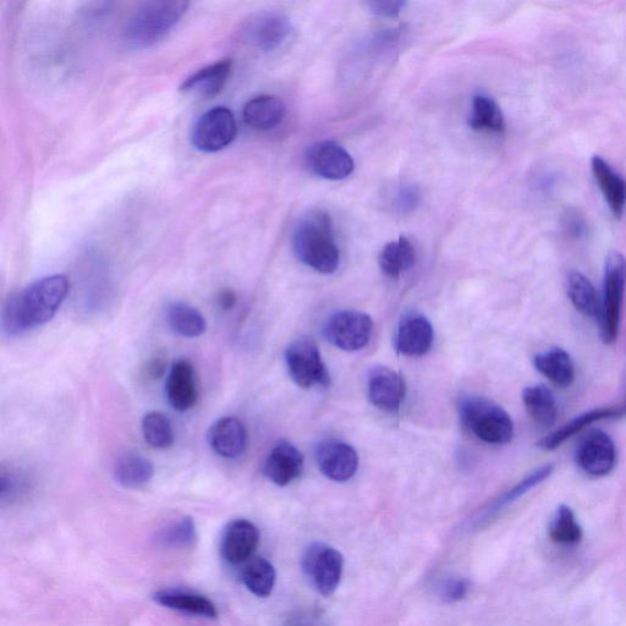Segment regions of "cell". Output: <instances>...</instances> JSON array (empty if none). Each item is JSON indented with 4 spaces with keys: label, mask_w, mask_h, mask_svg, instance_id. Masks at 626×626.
I'll use <instances>...</instances> for the list:
<instances>
[{
    "label": "cell",
    "mask_w": 626,
    "mask_h": 626,
    "mask_svg": "<svg viewBox=\"0 0 626 626\" xmlns=\"http://www.w3.org/2000/svg\"><path fill=\"white\" fill-rule=\"evenodd\" d=\"M69 288V279L56 274L10 296L2 310L3 332L19 337L47 325L67 299Z\"/></svg>",
    "instance_id": "6da1fadb"
},
{
    "label": "cell",
    "mask_w": 626,
    "mask_h": 626,
    "mask_svg": "<svg viewBox=\"0 0 626 626\" xmlns=\"http://www.w3.org/2000/svg\"><path fill=\"white\" fill-rule=\"evenodd\" d=\"M293 250L304 265L323 274L337 271L340 251L331 214L312 210L302 217L293 234Z\"/></svg>",
    "instance_id": "7a4b0ae2"
},
{
    "label": "cell",
    "mask_w": 626,
    "mask_h": 626,
    "mask_svg": "<svg viewBox=\"0 0 626 626\" xmlns=\"http://www.w3.org/2000/svg\"><path fill=\"white\" fill-rule=\"evenodd\" d=\"M189 7L190 3L179 0H157L141 4L126 23V45L134 49L155 46L178 25Z\"/></svg>",
    "instance_id": "3957f363"
},
{
    "label": "cell",
    "mask_w": 626,
    "mask_h": 626,
    "mask_svg": "<svg viewBox=\"0 0 626 626\" xmlns=\"http://www.w3.org/2000/svg\"><path fill=\"white\" fill-rule=\"evenodd\" d=\"M461 421L476 438L504 446L512 442L514 424L502 406L483 398L466 399L460 406Z\"/></svg>",
    "instance_id": "277c9868"
},
{
    "label": "cell",
    "mask_w": 626,
    "mask_h": 626,
    "mask_svg": "<svg viewBox=\"0 0 626 626\" xmlns=\"http://www.w3.org/2000/svg\"><path fill=\"white\" fill-rule=\"evenodd\" d=\"M626 289V260L620 252L613 251L606 258L603 276V299L600 320L601 338L606 345L617 342L622 322Z\"/></svg>",
    "instance_id": "5b68a950"
},
{
    "label": "cell",
    "mask_w": 626,
    "mask_h": 626,
    "mask_svg": "<svg viewBox=\"0 0 626 626\" xmlns=\"http://www.w3.org/2000/svg\"><path fill=\"white\" fill-rule=\"evenodd\" d=\"M288 372L296 386L310 389L329 386V373L322 360L321 351L315 340L300 338L289 345L285 353Z\"/></svg>",
    "instance_id": "8992f818"
},
{
    "label": "cell",
    "mask_w": 626,
    "mask_h": 626,
    "mask_svg": "<svg viewBox=\"0 0 626 626\" xmlns=\"http://www.w3.org/2000/svg\"><path fill=\"white\" fill-rule=\"evenodd\" d=\"M238 135L234 114L225 107H216L202 114L192 130V145L201 152L213 153L233 144Z\"/></svg>",
    "instance_id": "52a82bcc"
},
{
    "label": "cell",
    "mask_w": 626,
    "mask_h": 626,
    "mask_svg": "<svg viewBox=\"0 0 626 626\" xmlns=\"http://www.w3.org/2000/svg\"><path fill=\"white\" fill-rule=\"evenodd\" d=\"M373 321L359 311H340L328 318L323 333L334 347L345 351H358L369 344Z\"/></svg>",
    "instance_id": "ba28073f"
},
{
    "label": "cell",
    "mask_w": 626,
    "mask_h": 626,
    "mask_svg": "<svg viewBox=\"0 0 626 626\" xmlns=\"http://www.w3.org/2000/svg\"><path fill=\"white\" fill-rule=\"evenodd\" d=\"M575 461L586 475L604 477L611 474L617 465V448L608 433L591 430L580 439Z\"/></svg>",
    "instance_id": "9c48e42d"
},
{
    "label": "cell",
    "mask_w": 626,
    "mask_h": 626,
    "mask_svg": "<svg viewBox=\"0 0 626 626\" xmlns=\"http://www.w3.org/2000/svg\"><path fill=\"white\" fill-rule=\"evenodd\" d=\"M302 565L321 595L328 597L336 592L342 580L344 567L342 553L337 549L313 546L307 551Z\"/></svg>",
    "instance_id": "30bf717a"
},
{
    "label": "cell",
    "mask_w": 626,
    "mask_h": 626,
    "mask_svg": "<svg viewBox=\"0 0 626 626\" xmlns=\"http://www.w3.org/2000/svg\"><path fill=\"white\" fill-rule=\"evenodd\" d=\"M306 163L313 174L327 180L347 179L355 169L353 157L334 141L317 142L311 146Z\"/></svg>",
    "instance_id": "8fae6325"
},
{
    "label": "cell",
    "mask_w": 626,
    "mask_h": 626,
    "mask_svg": "<svg viewBox=\"0 0 626 626\" xmlns=\"http://www.w3.org/2000/svg\"><path fill=\"white\" fill-rule=\"evenodd\" d=\"M293 31L288 16L269 12L255 16L246 26V41L262 52L276 51L282 47Z\"/></svg>",
    "instance_id": "7c38bea8"
},
{
    "label": "cell",
    "mask_w": 626,
    "mask_h": 626,
    "mask_svg": "<svg viewBox=\"0 0 626 626\" xmlns=\"http://www.w3.org/2000/svg\"><path fill=\"white\" fill-rule=\"evenodd\" d=\"M316 460L322 474L337 482L350 480L359 468L355 449L336 439L320 443L316 449Z\"/></svg>",
    "instance_id": "4fadbf2b"
},
{
    "label": "cell",
    "mask_w": 626,
    "mask_h": 626,
    "mask_svg": "<svg viewBox=\"0 0 626 626\" xmlns=\"http://www.w3.org/2000/svg\"><path fill=\"white\" fill-rule=\"evenodd\" d=\"M260 530L245 519L234 520L225 526L221 541L222 557L229 564L241 565L254 558L260 543Z\"/></svg>",
    "instance_id": "5bb4252c"
},
{
    "label": "cell",
    "mask_w": 626,
    "mask_h": 626,
    "mask_svg": "<svg viewBox=\"0 0 626 626\" xmlns=\"http://www.w3.org/2000/svg\"><path fill=\"white\" fill-rule=\"evenodd\" d=\"M370 402L386 413H397L404 402L406 386L403 377L389 367L377 366L367 382Z\"/></svg>",
    "instance_id": "9a60e30c"
},
{
    "label": "cell",
    "mask_w": 626,
    "mask_h": 626,
    "mask_svg": "<svg viewBox=\"0 0 626 626\" xmlns=\"http://www.w3.org/2000/svg\"><path fill=\"white\" fill-rule=\"evenodd\" d=\"M304 470V455L289 442H279L268 454L263 474L279 487L288 486Z\"/></svg>",
    "instance_id": "2e32d148"
},
{
    "label": "cell",
    "mask_w": 626,
    "mask_h": 626,
    "mask_svg": "<svg viewBox=\"0 0 626 626\" xmlns=\"http://www.w3.org/2000/svg\"><path fill=\"white\" fill-rule=\"evenodd\" d=\"M166 394L173 409L185 413L197 404L199 387H197L194 366L189 360L175 362L166 382Z\"/></svg>",
    "instance_id": "e0dca14e"
},
{
    "label": "cell",
    "mask_w": 626,
    "mask_h": 626,
    "mask_svg": "<svg viewBox=\"0 0 626 626\" xmlns=\"http://www.w3.org/2000/svg\"><path fill=\"white\" fill-rule=\"evenodd\" d=\"M433 328L420 313L410 312L400 320L397 332V349L405 356L426 355L432 348Z\"/></svg>",
    "instance_id": "ac0fdd59"
},
{
    "label": "cell",
    "mask_w": 626,
    "mask_h": 626,
    "mask_svg": "<svg viewBox=\"0 0 626 626\" xmlns=\"http://www.w3.org/2000/svg\"><path fill=\"white\" fill-rule=\"evenodd\" d=\"M208 443L213 452L225 459H236L245 453L247 431L239 419L222 417L208 431Z\"/></svg>",
    "instance_id": "d6986e66"
},
{
    "label": "cell",
    "mask_w": 626,
    "mask_h": 626,
    "mask_svg": "<svg viewBox=\"0 0 626 626\" xmlns=\"http://www.w3.org/2000/svg\"><path fill=\"white\" fill-rule=\"evenodd\" d=\"M626 415V406H611V408H600L586 411V413L576 416L575 419L568 422L564 426L558 428V430L549 433L548 436L543 437L540 442L537 443V447L545 450V452H553L569 438L579 435L584 431L586 427L595 424L597 421L618 419Z\"/></svg>",
    "instance_id": "ffe728a7"
},
{
    "label": "cell",
    "mask_w": 626,
    "mask_h": 626,
    "mask_svg": "<svg viewBox=\"0 0 626 626\" xmlns=\"http://www.w3.org/2000/svg\"><path fill=\"white\" fill-rule=\"evenodd\" d=\"M232 70L233 62L230 59H223L221 62L208 65L189 76L180 86V91L185 95L206 98V100L216 97L227 85Z\"/></svg>",
    "instance_id": "44dd1931"
},
{
    "label": "cell",
    "mask_w": 626,
    "mask_h": 626,
    "mask_svg": "<svg viewBox=\"0 0 626 626\" xmlns=\"http://www.w3.org/2000/svg\"><path fill=\"white\" fill-rule=\"evenodd\" d=\"M591 169L609 210L615 218H622L626 207V180L601 156L592 157Z\"/></svg>",
    "instance_id": "7402d4cb"
},
{
    "label": "cell",
    "mask_w": 626,
    "mask_h": 626,
    "mask_svg": "<svg viewBox=\"0 0 626 626\" xmlns=\"http://www.w3.org/2000/svg\"><path fill=\"white\" fill-rule=\"evenodd\" d=\"M285 104L277 96L262 95L247 102L243 111L244 122L256 131H268L283 122Z\"/></svg>",
    "instance_id": "603a6c76"
},
{
    "label": "cell",
    "mask_w": 626,
    "mask_h": 626,
    "mask_svg": "<svg viewBox=\"0 0 626 626\" xmlns=\"http://www.w3.org/2000/svg\"><path fill=\"white\" fill-rule=\"evenodd\" d=\"M153 600L163 607L173 609V611L207 619L218 618L216 606L207 597L199 595V593L181 589H164L157 591Z\"/></svg>",
    "instance_id": "cb8c5ba5"
},
{
    "label": "cell",
    "mask_w": 626,
    "mask_h": 626,
    "mask_svg": "<svg viewBox=\"0 0 626 626\" xmlns=\"http://www.w3.org/2000/svg\"><path fill=\"white\" fill-rule=\"evenodd\" d=\"M535 369L558 388H569L575 380L573 359L562 348H552L537 354L534 358Z\"/></svg>",
    "instance_id": "d4e9b609"
},
{
    "label": "cell",
    "mask_w": 626,
    "mask_h": 626,
    "mask_svg": "<svg viewBox=\"0 0 626 626\" xmlns=\"http://www.w3.org/2000/svg\"><path fill=\"white\" fill-rule=\"evenodd\" d=\"M155 468L150 460L141 454L128 452L119 457L114 466V479L120 486L137 490L150 483Z\"/></svg>",
    "instance_id": "484cf974"
},
{
    "label": "cell",
    "mask_w": 626,
    "mask_h": 626,
    "mask_svg": "<svg viewBox=\"0 0 626 626\" xmlns=\"http://www.w3.org/2000/svg\"><path fill=\"white\" fill-rule=\"evenodd\" d=\"M523 402L527 414L541 427H552L557 420V402L551 389L546 386H531L524 389Z\"/></svg>",
    "instance_id": "4316f807"
},
{
    "label": "cell",
    "mask_w": 626,
    "mask_h": 626,
    "mask_svg": "<svg viewBox=\"0 0 626 626\" xmlns=\"http://www.w3.org/2000/svg\"><path fill=\"white\" fill-rule=\"evenodd\" d=\"M380 267L387 277L398 279L404 272L413 268L416 251L413 243L405 236L383 247L380 255Z\"/></svg>",
    "instance_id": "83f0119b"
},
{
    "label": "cell",
    "mask_w": 626,
    "mask_h": 626,
    "mask_svg": "<svg viewBox=\"0 0 626 626\" xmlns=\"http://www.w3.org/2000/svg\"><path fill=\"white\" fill-rule=\"evenodd\" d=\"M567 291L571 304L582 316L598 318L601 313V300L590 279L578 271L569 273Z\"/></svg>",
    "instance_id": "f1b7e54d"
},
{
    "label": "cell",
    "mask_w": 626,
    "mask_h": 626,
    "mask_svg": "<svg viewBox=\"0 0 626 626\" xmlns=\"http://www.w3.org/2000/svg\"><path fill=\"white\" fill-rule=\"evenodd\" d=\"M167 320L173 331L184 338L201 337L206 331L205 317L186 302H172L168 306Z\"/></svg>",
    "instance_id": "f546056e"
},
{
    "label": "cell",
    "mask_w": 626,
    "mask_h": 626,
    "mask_svg": "<svg viewBox=\"0 0 626 626\" xmlns=\"http://www.w3.org/2000/svg\"><path fill=\"white\" fill-rule=\"evenodd\" d=\"M241 580H243L246 589L254 593L255 596L266 598L272 595L274 586H276V569L265 558H251L249 562L245 563V567L241 571Z\"/></svg>",
    "instance_id": "4dcf8cb0"
},
{
    "label": "cell",
    "mask_w": 626,
    "mask_h": 626,
    "mask_svg": "<svg viewBox=\"0 0 626 626\" xmlns=\"http://www.w3.org/2000/svg\"><path fill=\"white\" fill-rule=\"evenodd\" d=\"M470 126L476 131L486 133H503L505 119L501 107L487 95H476L472 100Z\"/></svg>",
    "instance_id": "1f68e13d"
},
{
    "label": "cell",
    "mask_w": 626,
    "mask_h": 626,
    "mask_svg": "<svg viewBox=\"0 0 626 626\" xmlns=\"http://www.w3.org/2000/svg\"><path fill=\"white\" fill-rule=\"evenodd\" d=\"M142 435L146 443L155 449H167L173 446L175 435L172 422L168 417L152 411L142 419Z\"/></svg>",
    "instance_id": "d6a6232c"
},
{
    "label": "cell",
    "mask_w": 626,
    "mask_h": 626,
    "mask_svg": "<svg viewBox=\"0 0 626 626\" xmlns=\"http://www.w3.org/2000/svg\"><path fill=\"white\" fill-rule=\"evenodd\" d=\"M549 537L558 545L571 546L579 543L582 529L568 505H560L549 527Z\"/></svg>",
    "instance_id": "836d02e7"
},
{
    "label": "cell",
    "mask_w": 626,
    "mask_h": 626,
    "mask_svg": "<svg viewBox=\"0 0 626 626\" xmlns=\"http://www.w3.org/2000/svg\"><path fill=\"white\" fill-rule=\"evenodd\" d=\"M196 540V526L190 516L168 526L158 536L159 543L169 548H189L195 545Z\"/></svg>",
    "instance_id": "e575fe53"
},
{
    "label": "cell",
    "mask_w": 626,
    "mask_h": 626,
    "mask_svg": "<svg viewBox=\"0 0 626 626\" xmlns=\"http://www.w3.org/2000/svg\"><path fill=\"white\" fill-rule=\"evenodd\" d=\"M553 471V464H546L541 466V468L532 471L531 474L527 475L523 481L518 483V485L513 487L508 493H505L501 499H498V502L491 508V513L497 512V510H501L502 508L507 507L508 504L515 502L516 499L523 497L524 494L530 492L532 488H535L543 481H546L548 477L552 475Z\"/></svg>",
    "instance_id": "d590c367"
},
{
    "label": "cell",
    "mask_w": 626,
    "mask_h": 626,
    "mask_svg": "<svg viewBox=\"0 0 626 626\" xmlns=\"http://www.w3.org/2000/svg\"><path fill=\"white\" fill-rule=\"evenodd\" d=\"M420 197V191L414 185H403L394 197V206L403 213L414 211L420 203Z\"/></svg>",
    "instance_id": "8d00e7d4"
},
{
    "label": "cell",
    "mask_w": 626,
    "mask_h": 626,
    "mask_svg": "<svg viewBox=\"0 0 626 626\" xmlns=\"http://www.w3.org/2000/svg\"><path fill=\"white\" fill-rule=\"evenodd\" d=\"M367 7L371 13L383 18H397L403 12L406 3L403 0H375L367 4Z\"/></svg>",
    "instance_id": "74e56055"
},
{
    "label": "cell",
    "mask_w": 626,
    "mask_h": 626,
    "mask_svg": "<svg viewBox=\"0 0 626 626\" xmlns=\"http://www.w3.org/2000/svg\"><path fill=\"white\" fill-rule=\"evenodd\" d=\"M469 589L466 580H450L442 587L441 595L446 602H458L468 596Z\"/></svg>",
    "instance_id": "f35d334b"
},
{
    "label": "cell",
    "mask_w": 626,
    "mask_h": 626,
    "mask_svg": "<svg viewBox=\"0 0 626 626\" xmlns=\"http://www.w3.org/2000/svg\"><path fill=\"white\" fill-rule=\"evenodd\" d=\"M218 305L223 310H232L236 304V295L233 290L224 289L218 294Z\"/></svg>",
    "instance_id": "ab89813d"
},
{
    "label": "cell",
    "mask_w": 626,
    "mask_h": 626,
    "mask_svg": "<svg viewBox=\"0 0 626 626\" xmlns=\"http://www.w3.org/2000/svg\"><path fill=\"white\" fill-rule=\"evenodd\" d=\"M164 372H166V361L163 359L152 360L147 367V373L152 378L162 377Z\"/></svg>",
    "instance_id": "60d3db41"
},
{
    "label": "cell",
    "mask_w": 626,
    "mask_h": 626,
    "mask_svg": "<svg viewBox=\"0 0 626 626\" xmlns=\"http://www.w3.org/2000/svg\"><path fill=\"white\" fill-rule=\"evenodd\" d=\"M624 405L626 406V402H625V404H624Z\"/></svg>",
    "instance_id": "b9f144b4"
}]
</instances>
